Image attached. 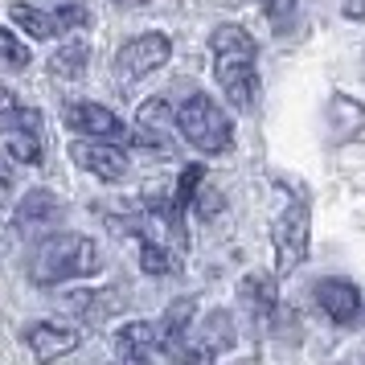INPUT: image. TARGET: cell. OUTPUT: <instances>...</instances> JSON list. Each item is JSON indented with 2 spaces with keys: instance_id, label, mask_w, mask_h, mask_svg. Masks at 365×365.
<instances>
[{
  "instance_id": "obj_1",
  "label": "cell",
  "mask_w": 365,
  "mask_h": 365,
  "mask_svg": "<svg viewBox=\"0 0 365 365\" xmlns=\"http://www.w3.org/2000/svg\"><path fill=\"white\" fill-rule=\"evenodd\" d=\"M210 50H214V78L226 91V99L238 111L255 107V91H259V70H255V37L242 25H217L210 37Z\"/></svg>"
},
{
  "instance_id": "obj_25",
  "label": "cell",
  "mask_w": 365,
  "mask_h": 365,
  "mask_svg": "<svg viewBox=\"0 0 365 365\" xmlns=\"http://www.w3.org/2000/svg\"><path fill=\"white\" fill-rule=\"evenodd\" d=\"M193 205H197V214H201V217H214L217 210H222V193H217V189H201Z\"/></svg>"
},
{
  "instance_id": "obj_18",
  "label": "cell",
  "mask_w": 365,
  "mask_h": 365,
  "mask_svg": "<svg viewBox=\"0 0 365 365\" xmlns=\"http://www.w3.org/2000/svg\"><path fill=\"white\" fill-rule=\"evenodd\" d=\"M140 267L148 275H173V271H181V255L152 242V238H140Z\"/></svg>"
},
{
  "instance_id": "obj_8",
  "label": "cell",
  "mask_w": 365,
  "mask_h": 365,
  "mask_svg": "<svg viewBox=\"0 0 365 365\" xmlns=\"http://www.w3.org/2000/svg\"><path fill=\"white\" fill-rule=\"evenodd\" d=\"M173 111L165 99H148L135 111V144L152 152H173Z\"/></svg>"
},
{
  "instance_id": "obj_5",
  "label": "cell",
  "mask_w": 365,
  "mask_h": 365,
  "mask_svg": "<svg viewBox=\"0 0 365 365\" xmlns=\"http://www.w3.org/2000/svg\"><path fill=\"white\" fill-rule=\"evenodd\" d=\"M230 345H234V316L226 308H217L197 324L193 341H185L173 357H177V365H214V357H222Z\"/></svg>"
},
{
  "instance_id": "obj_26",
  "label": "cell",
  "mask_w": 365,
  "mask_h": 365,
  "mask_svg": "<svg viewBox=\"0 0 365 365\" xmlns=\"http://www.w3.org/2000/svg\"><path fill=\"white\" fill-rule=\"evenodd\" d=\"M17 111H21V107H17V95H13L9 86H0V128H9Z\"/></svg>"
},
{
  "instance_id": "obj_3",
  "label": "cell",
  "mask_w": 365,
  "mask_h": 365,
  "mask_svg": "<svg viewBox=\"0 0 365 365\" xmlns=\"http://www.w3.org/2000/svg\"><path fill=\"white\" fill-rule=\"evenodd\" d=\"M177 128H181V135L193 144L197 152H210V156H217V152L230 148V119L222 115V107H217L210 95H189V99L181 103V111H177Z\"/></svg>"
},
{
  "instance_id": "obj_29",
  "label": "cell",
  "mask_w": 365,
  "mask_h": 365,
  "mask_svg": "<svg viewBox=\"0 0 365 365\" xmlns=\"http://www.w3.org/2000/svg\"><path fill=\"white\" fill-rule=\"evenodd\" d=\"M115 4H144V0H115Z\"/></svg>"
},
{
  "instance_id": "obj_2",
  "label": "cell",
  "mask_w": 365,
  "mask_h": 365,
  "mask_svg": "<svg viewBox=\"0 0 365 365\" xmlns=\"http://www.w3.org/2000/svg\"><path fill=\"white\" fill-rule=\"evenodd\" d=\"M99 271V250L83 234H58L50 242H41L29 263V279L37 287H58L66 279H83Z\"/></svg>"
},
{
  "instance_id": "obj_22",
  "label": "cell",
  "mask_w": 365,
  "mask_h": 365,
  "mask_svg": "<svg viewBox=\"0 0 365 365\" xmlns=\"http://www.w3.org/2000/svg\"><path fill=\"white\" fill-rule=\"evenodd\" d=\"M201 181H205V168H201V165H189V168H185L181 181H177V193H173V197H177V210H185V205H193V201H197Z\"/></svg>"
},
{
  "instance_id": "obj_28",
  "label": "cell",
  "mask_w": 365,
  "mask_h": 365,
  "mask_svg": "<svg viewBox=\"0 0 365 365\" xmlns=\"http://www.w3.org/2000/svg\"><path fill=\"white\" fill-rule=\"evenodd\" d=\"M345 17L349 21H365V0H345Z\"/></svg>"
},
{
  "instance_id": "obj_13",
  "label": "cell",
  "mask_w": 365,
  "mask_h": 365,
  "mask_svg": "<svg viewBox=\"0 0 365 365\" xmlns=\"http://www.w3.org/2000/svg\"><path fill=\"white\" fill-rule=\"evenodd\" d=\"M37 123L41 115L37 111H25L21 107L13 123L4 128V140H9V152H13V160H25V165H41V140H37Z\"/></svg>"
},
{
  "instance_id": "obj_23",
  "label": "cell",
  "mask_w": 365,
  "mask_h": 365,
  "mask_svg": "<svg viewBox=\"0 0 365 365\" xmlns=\"http://www.w3.org/2000/svg\"><path fill=\"white\" fill-rule=\"evenodd\" d=\"M0 58H4L9 66H29V50H25L9 29H0Z\"/></svg>"
},
{
  "instance_id": "obj_14",
  "label": "cell",
  "mask_w": 365,
  "mask_h": 365,
  "mask_svg": "<svg viewBox=\"0 0 365 365\" xmlns=\"http://www.w3.org/2000/svg\"><path fill=\"white\" fill-rule=\"evenodd\" d=\"M242 304L250 308V316L259 320V329H271V320L279 312V292H275V279L271 275H247L242 279Z\"/></svg>"
},
{
  "instance_id": "obj_10",
  "label": "cell",
  "mask_w": 365,
  "mask_h": 365,
  "mask_svg": "<svg viewBox=\"0 0 365 365\" xmlns=\"http://www.w3.org/2000/svg\"><path fill=\"white\" fill-rule=\"evenodd\" d=\"M66 128H74V132H83V135H95V140H119L123 135V119L115 111L99 107V103H70Z\"/></svg>"
},
{
  "instance_id": "obj_27",
  "label": "cell",
  "mask_w": 365,
  "mask_h": 365,
  "mask_svg": "<svg viewBox=\"0 0 365 365\" xmlns=\"http://www.w3.org/2000/svg\"><path fill=\"white\" fill-rule=\"evenodd\" d=\"M9 193H13V168L0 160V197H9Z\"/></svg>"
},
{
  "instance_id": "obj_6",
  "label": "cell",
  "mask_w": 365,
  "mask_h": 365,
  "mask_svg": "<svg viewBox=\"0 0 365 365\" xmlns=\"http://www.w3.org/2000/svg\"><path fill=\"white\" fill-rule=\"evenodd\" d=\"M168 53H173V41H168L165 34L132 37V41L115 53V74L123 78V83H135V78H144V74L165 66Z\"/></svg>"
},
{
  "instance_id": "obj_11",
  "label": "cell",
  "mask_w": 365,
  "mask_h": 365,
  "mask_svg": "<svg viewBox=\"0 0 365 365\" xmlns=\"http://www.w3.org/2000/svg\"><path fill=\"white\" fill-rule=\"evenodd\" d=\"M312 292H316V304H320L336 324H353L357 312H361V292H357V283H349V279H320Z\"/></svg>"
},
{
  "instance_id": "obj_7",
  "label": "cell",
  "mask_w": 365,
  "mask_h": 365,
  "mask_svg": "<svg viewBox=\"0 0 365 365\" xmlns=\"http://www.w3.org/2000/svg\"><path fill=\"white\" fill-rule=\"evenodd\" d=\"M156 349H160V332H156V324H148V320H132V324H123L119 336H115V365H152Z\"/></svg>"
},
{
  "instance_id": "obj_15",
  "label": "cell",
  "mask_w": 365,
  "mask_h": 365,
  "mask_svg": "<svg viewBox=\"0 0 365 365\" xmlns=\"http://www.w3.org/2000/svg\"><path fill=\"white\" fill-rule=\"evenodd\" d=\"M329 128H336V132H332L336 144L353 140V135L365 128V107L361 103H353L349 95H332L329 99Z\"/></svg>"
},
{
  "instance_id": "obj_21",
  "label": "cell",
  "mask_w": 365,
  "mask_h": 365,
  "mask_svg": "<svg viewBox=\"0 0 365 365\" xmlns=\"http://www.w3.org/2000/svg\"><path fill=\"white\" fill-rule=\"evenodd\" d=\"M259 4H263L267 21L275 25V34H287V29H292V21H296L299 0H259Z\"/></svg>"
},
{
  "instance_id": "obj_4",
  "label": "cell",
  "mask_w": 365,
  "mask_h": 365,
  "mask_svg": "<svg viewBox=\"0 0 365 365\" xmlns=\"http://www.w3.org/2000/svg\"><path fill=\"white\" fill-rule=\"evenodd\" d=\"M275 271L279 275H292L304 259H308V242H312V217H308V201L304 197H292L283 205V214L275 217Z\"/></svg>"
},
{
  "instance_id": "obj_19",
  "label": "cell",
  "mask_w": 365,
  "mask_h": 365,
  "mask_svg": "<svg viewBox=\"0 0 365 365\" xmlns=\"http://www.w3.org/2000/svg\"><path fill=\"white\" fill-rule=\"evenodd\" d=\"M119 287H107V292H91V296H74L70 299V308L74 312H83L91 316V320H103V316H111L119 308V296H115Z\"/></svg>"
},
{
  "instance_id": "obj_9",
  "label": "cell",
  "mask_w": 365,
  "mask_h": 365,
  "mask_svg": "<svg viewBox=\"0 0 365 365\" xmlns=\"http://www.w3.org/2000/svg\"><path fill=\"white\" fill-rule=\"evenodd\" d=\"M70 156L86 168V173H95L99 181H123V173H128V156L115 148V144H99V140H78Z\"/></svg>"
},
{
  "instance_id": "obj_17",
  "label": "cell",
  "mask_w": 365,
  "mask_h": 365,
  "mask_svg": "<svg viewBox=\"0 0 365 365\" xmlns=\"http://www.w3.org/2000/svg\"><path fill=\"white\" fill-rule=\"evenodd\" d=\"M86 62H91V46L74 37V41H66V46L50 58V70H53V78H83Z\"/></svg>"
},
{
  "instance_id": "obj_20",
  "label": "cell",
  "mask_w": 365,
  "mask_h": 365,
  "mask_svg": "<svg viewBox=\"0 0 365 365\" xmlns=\"http://www.w3.org/2000/svg\"><path fill=\"white\" fill-rule=\"evenodd\" d=\"M9 17L17 21L21 29L29 37H37V41H46V37H53V17H46V13H37L34 4H13L9 9Z\"/></svg>"
},
{
  "instance_id": "obj_16",
  "label": "cell",
  "mask_w": 365,
  "mask_h": 365,
  "mask_svg": "<svg viewBox=\"0 0 365 365\" xmlns=\"http://www.w3.org/2000/svg\"><path fill=\"white\" fill-rule=\"evenodd\" d=\"M58 217V197L50 189H29L25 201L17 205V226L29 230V226H41V222H53Z\"/></svg>"
},
{
  "instance_id": "obj_12",
  "label": "cell",
  "mask_w": 365,
  "mask_h": 365,
  "mask_svg": "<svg viewBox=\"0 0 365 365\" xmlns=\"http://www.w3.org/2000/svg\"><path fill=\"white\" fill-rule=\"evenodd\" d=\"M78 332L66 329V324H29L25 329V345L34 353L37 361H58V357H66L78 349Z\"/></svg>"
},
{
  "instance_id": "obj_24",
  "label": "cell",
  "mask_w": 365,
  "mask_h": 365,
  "mask_svg": "<svg viewBox=\"0 0 365 365\" xmlns=\"http://www.w3.org/2000/svg\"><path fill=\"white\" fill-rule=\"evenodd\" d=\"M86 21H91V13H86L83 4H66V9L53 13V29H78Z\"/></svg>"
}]
</instances>
